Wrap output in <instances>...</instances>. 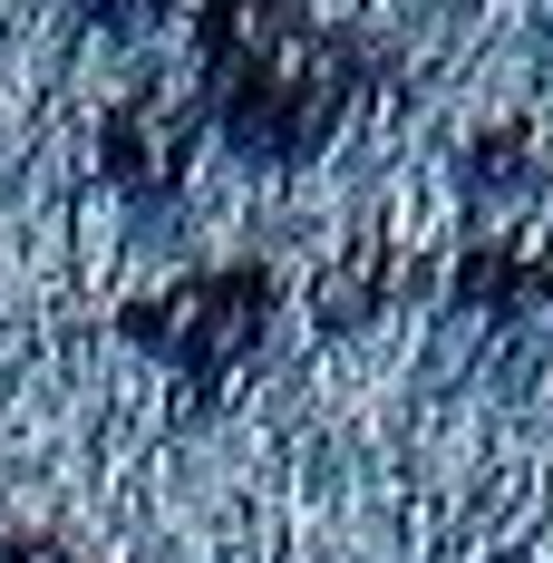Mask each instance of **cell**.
<instances>
[{
  "instance_id": "6da1fadb",
  "label": "cell",
  "mask_w": 553,
  "mask_h": 563,
  "mask_svg": "<svg viewBox=\"0 0 553 563\" xmlns=\"http://www.w3.org/2000/svg\"><path fill=\"white\" fill-rule=\"evenodd\" d=\"M195 88L223 146L263 166H311L360 98V49L301 0H214L195 30Z\"/></svg>"
},
{
  "instance_id": "7a4b0ae2",
  "label": "cell",
  "mask_w": 553,
  "mask_h": 563,
  "mask_svg": "<svg viewBox=\"0 0 553 563\" xmlns=\"http://www.w3.org/2000/svg\"><path fill=\"white\" fill-rule=\"evenodd\" d=\"M263 321H273V273H253V263L195 273V282H175V291H156V301H126V340L175 360L195 389H214L233 360H253Z\"/></svg>"
},
{
  "instance_id": "3957f363",
  "label": "cell",
  "mask_w": 553,
  "mask_h": 563,
  "mask_svg": "<svg viewBox=\"0 0 553 563\" xmlns=\"http://www.w3.org/2000/svg\"><path fill=\"white\" fill-rule=\"evenodd\" d=\"M195 126H204V88L195 98H175V88H126L108 108V126H98V156H108V175L126 185V195H166V185H185V156H195Z\"/></svg>"
},
{
  "instance_id": "277c9868",
  "label": "cell",
  "mask_w": 553,
  "mask_h": 563,
  "mask_svg": "<svg viewBox=\"0 0 553 563\" xmlns=\"http://www.w3.org/2000/svg\"><path fill=\"white\" fill-rule=\"evenodd\" d=\"M166 10H175V0H88V20H98V30H126V40H136V30H156Z\"/></svg>"
},
{
  "instance_id": "5b68a950",
  "label": "cell",
  "mask_w": 553,
  "mask_h": 563,
  "mask_svg": "<svg viewBox=\"0 0 553 563\" xmlns=\"http://www.w3.org/2000/svg\"><path fill=\"white\" fill-rule=\"evenodd\" d=\"M0 563H78V554L49 544V534H30V525H0Z\"/></svg>"
}]
</instances>
